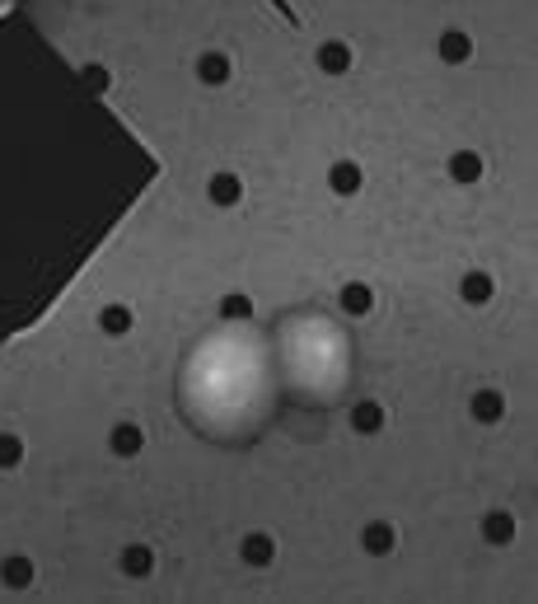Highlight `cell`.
Returning <instances> with one entry per match:
<instances>
[{
    "label": "cell",
    "mask_w": 538,
    "mask_h": 604,
    "mask_svg": "<svg viewBox=\"0 0 538 604\" xmlns=\"http://www.w3.org/2000/svg\"><path fill=\"white\" fill-rule=\"evenodd\" d=\"M24 460V440L19 436H0V468H14Z\"/></svg>",
    "instance_id": "20"
},
{
    "label": "cell",
    "mask_w": 538,
    "mask_h": 604,
    "mask_svg": "<svg viewBox=\"0 0 538 604\" xmlns=\"http://www.w3.org/2000/svg\"><path fill=\"white\" fill-rule=\"evenodd\" d=\"M276 558V538L267 530H253V534H243V544H239V562L243 567H267Z\"/></svg>",
    "instance_id": "5"
},
{
    "label": "cell",
    "mask_w": 538,
    "mask_h": 604,
    "mask_svg": "<svg viewBox=\"0 0 538 604\" xmlns=\"http://www.w3.org/2000/svg\"><path fill=\"white\" fill-rule=\"evenodd\" d=\"M394 544H398V534H394V525H365V534H361V548L370 553V558H388L394 553Z\"/></svg>",
    "instance_id": "12"
},
{
    "label": "cell",
    "mask_w": 538,
    "mask_h": 604,
    "mask_svg": "<svg viewBox=\"0 0 538 604\" xmlns=\"http://www.w3.org/2000/svg\"><path fill=\"white\" fill-rule=\"evenodd\" d=\"M482 538H487V544H511V538H515V520L505 515V511L487 515L482 520Z\"/></svg>",
    "instance_id": "17"
},
{
    "label": "cell",
    "mask_w": 538,
    "mask_h": 604,
    "mask_svg": "<svg viewBox=\"0 0 538 604\" xmlns=\"http://www.w3.org/2000/svg\"><path fill=\"white\" fill-rule=\"evenodd\" d=\"M337 309H342V314H351V319L370 314V309H374V286H370V282H342Z\"/></svg>",
    "instance_id": "3"
},
{
    "label": "cell",
    "mask_w": 538,
    "mask_h": 604,
    "mask_svg": "<svg viewBox=\"0 0 538 604\" xmlns=\"http://www.w3.org/2000/svg\"><path fill=\"white\" fill-rule=\"evenodd\" d=\"M468 413H473V422L492 427V422H501V417H505V399L496 394V389H478V394L468 399Z\"/></svg>",
    "instance_id": "7"
},
{
    "label": "cell",
    "mask_w": 538,
    "mask_h": 604,
    "mask_svg": "<svg viewBox=\"0 0 538 604\" xmlns=\"http://www.w3.org/2000/svg\"><path fill=\"white\" fill-rule=\"evenodd\" d=\"M220 314L225 319H253V300L249 296H230V300L220 305Z\"/></svg>",
    "instance_id": "21"
},
{
    "label": "cell",
    "mask_w": 538,
    "mask_h": 604,
    "mask_svg": "<svg viewBox=\"0 0 538 604\" xmlns=\"http://www.w3.org/2000/svg\"><path fill=\"white\" fill-rule=\"evenodd\" d=\"M0 581L14 585V591L34 585V562H28V558H5V567H0Z\"/></svg>",
    "instance_id": "18"
},
{
    "label": "cell",
    "mask_w": 538,
    "mask_h": 604,
    "mask_svg": "<svg viewBox=\"0 0 538 604\" xmlns=\"http://www.w3.org/2000/svg\"><path fill=\"white\" fill-rule=\"evenodd\" d=\"M239 197H243V183H239L234 174H216V178H211V202H216V206H234Z\"/></svg>",
    "instance_id": "16"
},
{
    "label": "cell",
    "mask_w": 538,
    "mask_h": 604,
    "mask_svg": "<svg viewBox=\"0 0 538 604\" xmlns=\"http://www.w3.org/2000/svg\"><path fill=\"white\" fill-rule=\"evenodd\" d=\"M450 178H454V183H478V178H482V159L473 155V151H454Z\"/></svg>",
    "instance_id": "15"
},
{
    "label": "cell",
    "mask_w": 538,
    "mask_h": 604,
    "mask_svg": "<svg viewBox=\"0 0 538 604\" xmlns=\"http://www.w3.org/2000/svg\"><path fill=\"white\" fill-rule=\"evenodd\" d=\"M267 342L290 399L333 403L351 384V337L328 309H286Z\"/></svg>",
    "instance_id": "2"
},
{
    "label": "cell",
    "mask_w": 538,
    "mask_h": 604,
    "mask_svg": "<svg viewBox=\"0 0 538 604\" xmlns=\"http://www.w3.org/2000/svg\"><path fill=\"white\" fill-rule=\"evenodd\" d=\"M468 52H473V43L464 34H445V38H440V57H445V61H468Z\"/></svg>",
    "instance_id": "19"
},
{
    "label": "cell",
    "mask_w": 538,
    "mask_h": 604,
    "mask_svg": "<svg viewBox=\"0 0 538 604\" xmlns=\"http://www.w3.org/2000/svg\"><path fill=\"white\" fill-rule=\"evenodd\" d=\"M99 329H104L108 337H127V333H132V309H127L122 300H118V305H104V309H99Z\"/></svg>",
    "instance_id": "13"
},
{
    "label": "cell",
    "mask_w": 538,
    "mask_h": 604,
    "mask_svg": "<svg viewBox=\"0 0 538 604\" xmlns=\"http://www.w3.org/2000/svg\"><path fill=\"white\" fill-rule=\"evenodd\" d=\"M230 75H234V61H230V52L211 47V52H202V57H197V80H202V85H225Z\"/></svg>",
    "instance_id": "6"
},
{
    "label": "cell",
    "mask_w": 538,
    "mask_h": 604,
    "mask_svg": "<svg viewBox=\"0 0 538 604\" xmlns=\"http://www.w3.org/2000/svg\"><path fill=\"white\" fill-rule=\"evenodd\" d=\"M281 403L272 342L253 319H225L220 329L197 337L178 366V413L202 436L234 445L253 440Z\"/></svg>",
    "instance_id": "1"
},
{
    "label": "cell",
    "mask_w": 538,
    "mask_h": 604,
    "mask_svg": "<svg viewBox=\"0 0 538 604\" xmlns=\"http://www.w3.org/2000/svg\"><path fill=\"white\" fill-rule=\"evenodd\" d=\"M492 296H496V282H492V272L473 267V272H464V276H459V300H464V305H473V309H478V305H487Z\"/></svg>",
    "instance_id": "4"
},
{
    "label": "cell",
    "mask_w": 538,
    "mask_h": 604,
    "mask_svg": "<svg viewBox=\"0 0 538 604\" xmlns=\"http://www.w3.org/2000/svg\"><path fill=\"white\" fill-rule=\"evenodd\" d=\"M319 71L323 75H347L351 71V47L342 43V38H328L319 47Z\"/></svg>",
    "instance_id": "8"
},
{
    "label": "cell",
    "mask_w": 538,
    "mask_h": 604,
    "mask_svg": "<svg viewBox=\"0 0 538 604\" xmlns=\"http://www.w3.org/2000/svg\"><path fill=\"white\" fill-rule=\"evenodd\" d=\"M351 427L361 431V436H374V431L384 427V407L374 403V399H365V403H356V407H351Z\"/></svg>",
    "instance_id": "14"
},
{
    "label": "cell",
    "mask_w": 538,
    "mask_h": 604,
    "mask_svg": "<svg viewBox=\"0 0 538 604\" xmlns=\"http://www.w3.org/2000/svg\"><path fill=\"white\" fill-rule=\"evenodd\" d=\"M112 450H118L122 460L141 454L145 450V427H136V422H118V427H112Z\"/></svg>",
    "instance_id": "11"
},
{
    "label": "cell",
    "mask_w": 538,
    "mask_h": 604,
    "mask_svg": "<svg viewBox=\"0 0 538 604\" xmlns=\"http://www.w3.org/2000/svg\"><path fill=\"white\" fill-rule=\"evenodd\" d=\"M118 567L127 571V577H150L155 571V548L150 544H127L118 553Z\"/></svg>",
    "instance_id": "9"
},
{
    "label": "cell",
    "mask_w": 538,
    "mask_h": 604,
    "mask_svg": "<svg viewBox=\"0 0 538 604\" xmlns=\"http://www.w3.org/2000/svg\"><path fill=\"white\" fill-rule=\"evenodd\" d=\"M328 188L337 192V197L361 192V165H356V159H337V165L328 169Z\"/></svg>",
    "instance_id": "10"
}]
</instances>
